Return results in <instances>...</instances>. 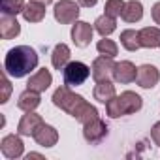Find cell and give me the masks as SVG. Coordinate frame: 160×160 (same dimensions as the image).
Here are the masks:
<instances>
[{"instance_id":"cell-1","label":"cell","mask_w":160,"mask_h":160,"mask_svg":"<svg viewBox=\"0 0 160 160\" xmlns=\"http://www.w3.org/2000/svg\"><path fill=\"white\" fill-rule=\"evenodd\" d=\"M38 60L40 58H38L36 49H32L30 45H17L8 51V55L4 58V70L12 77L19 79V77L28 75L32 70H36Z\"/></svg>"},{"instance_id":"cell-2","label":"cell","mask_w":160,"mask_h":160,"mask_svg":"<svg viewBox=\"0 0 160 160\" xmlns=\"http://www.w3.org/2000/svg\"><path fill=\"white\" fill-rule=\"evenodd\" d=\"M51 100H53V104H55L58 109L66 111V113L72 115V117H75V115L79 113V109H81V108L87 104V100H85L81 94L72 92L68 85L58 87V89L53 92V98H51Z\"/></svg>"},{"instance_id":"cell-3","label":"cell","mask_w":160,"mask_h":160,"mask_svg":"<svg viewBox=\"0 0 160 160\" xmlns=\"http://www.w3.org/2000/svg\"><path fill=\"white\" fill-rule=\"evenodd\" d=\"M89 75H91V68L85 62H79V60L68 62L62 68V79H64V85H68V87L83 85L89 79Z\"/></svg>"},{"instance_id":"cell-4","label":"cell","mask_w":160,"mask_h":160,"mask_svg":"<svg viewBox=\"0 0 160 160\" xmlns=\"http://www.w3.org/2000/svg\"><path fill=\"white\" fill-rule=\"evenodd\" d=\"M53 13H55V19L60 25L75 23L77 17H79V4H75L73 0H58L53 8Z\"/></svg>"},{"instance_id":"cell-5","label":"cell","mask_w":160,"mask_h":160,"mask_svg":"<svg viewBox=\"0 0 160 160\" xmlns=\"http://www.w3.org/2000/svg\"><path fill=\"white\" fill-rule=\"evenodd\" d=\"M113 70H115L113 58L100 55L98 58H94V62L91 66V75L94 77V81H106V79L113 77Z\"/></svg>"},{"instance_id":"cell-6","label":"cell","mask_w":160,"mask_h":160,"mask_svg":"<svg viewBox=\"0 0 160 160\" xmlns=\"http://www.w3.org/2000/svg\"><path fill=\"white\" fill-rule=\"evenodd\" d=\"M19 136L8 134V136L2 138V141H0V151H2V154L6 158H10V160H15V158L23 156V152H25V143H23V139Z\"/></svg>"},{"instance_id":"cell-7","label":"cell","mask_w":160,"mask_h":160,"mask_svg":"<svg viewBox=\"0 0 160 160\" xmlns=\"http://www.w3.org/2000/svg\"><path fill=\"white\" fill-rule=\"evenodd\" d=\"M160 81V72L156 66L152 64H143L138 68V75H136V83L141 89H154Z\"/></svg>"},{"instance_id":"cell-8","label":"cell","mask_w":160,"mask_h":160,"mask_svg":"<svg viewBox=\"0 0 160 160\" xmlns=\"http://www.w3.org/2000/svg\"><path fill=\"white\" fill-rule=\"evenodd\" d=\"M106 136H108V124L100 117H96L91 122L83 124V138L89 143H100Z\"/></svg>"},{"instance_id":"cell-9","label":"cell","mask_w":160,"mask_h":160,"mask_svg":"<svg viewBox=\"0 0 160 160\" xmlns=\"http://www.w3.org/2000/svg\"><path fill=\"white\" fill-rule=\"evenodd\" d=\"M92 34H94V27H91L85 21H75V25L72 27V40L75 47H87L92 40Z\"/></svg>"},{"instance_id":"cell-10","label":"cell","mask_w":160,"mask_h":160,"mask_svg":"<svg viewBox=\"0 0 160 160\" xmlns=\"http://www.w3.org/2000/svg\"><path fill=\"white\" fill-rule=\"evenodd\" d=\"M43 124V119H42V115H38V113H34V111H27V115H23L21 117V121H19V124H17V132L21 134V136H32L34 138V134L38 132V128Z\"/></svg>"},{"instance_id":"cell-11","label":"cell","mask_w":160,"mask_h":160,"mask_svg":"<svg viewBox=\"0 0 160 160\" xmlns=\"http://www.w3.org/2000/svg\"><path fill=\"white\" fill-rule=\"evenodd\" d=\"M136 75H138V68L130 62V60H121L115 64L113 70V79L121 85H128L132 81H136Z\"/></svg>"},{"instance_id":"cell-12","label":"cell","mask_w":160,"mask_h":160,"mask_svg":"<svg viewBox=\"0 0 160 160\" xmlns=\"http://www.w3.org/2000/svg\"><path fill=\"white\" fill-rule=\"evenodd\" d=\"M51 83H53V75H51V72H49L47 68H42V70H38L36 73L30 75L28 83H27V89L36 91V92H45V91L51 87Z\"/></svg>"},{"instance_id":"cell-13","label":"cell","mask_w":160,"mask_h":160,"mask_svg":"<svg viewBox=\"0 0 160 160\" xmlns=\"http://www.w3.org/2000/svg\"><path fill=\"white\" fill-rule=\"evenodd\" d=\"M19 32H21V25L15 19V15L2 13V17H0V36H2V40H13L15 36H19Z\"/></svg>"},{"instance_id":"cell-14","label":"cell","mask_w":160,"mask_h":160,"mask_svg":"<svg viewBox=\"0 0 160 160\" xmlns=\"http://www.w3.org/2000/svg\"><path fill=\"white\" fill-rule=\"evenodd\" d=\"M34 141H36L40 147H53V145H57V141H58V132H57L55 126L43 122V124L38 128V132L34 134Z\"/></svg>"},{"instance_id":"cell-15","label":"cell","mask_w":160,"mask_h":160,"mask_svg":"<svg viewBox=\"0 0 160 160\" xmlns=\"http://www.w3.org/2000/svg\"><path fill=\"white\" fill-rule=\"evenodd\" d=\"M119 100H121V108H122V113H124V115L138 113V111L141 109V106H143L141 96L136 94V92H132V91H124V92L119 96Z\"/></svg>"},{"instance_id":"cell-16","label":"cell","mask_w":160,"mask_h":160,"mask_svg":"<svg viewBox=\"0 0 160 160\" xmlns=\"http://www.w3.org/2000/svg\"><path fill=\"white\" fill-rule=\"evenodd\" d=\"M121 17H122L124 23H138V21H141V17H143V4L139 2V0H128V2H124Z\"/></svg>"},{"instance_id":"cell-17","label":"cell","mask_w":160,"mask_h":160,"mask_svg":"<svg viewBox=\"0 0 160 160\" xmlns=\"http://www.w3.org/2000/svg\"><path fill=\"white\" fill-rule=\"evenodd\" d=\"M92 96H94V100H98L102 104H108L111 98L117 96L115 85L109 81V79H106V81H96V87L92 91Z\"/></svg>"},{"instance_id":"cell-18","label":"cell","mask_w":160,"mask_h":160,"mask_svg":"<svg viewBox=\"0 0 160 160\" xmlns=\"http://www.w3.org/2000/svg\"><path fill=\"white\" fill-rule=\"evenodd\" d=\"M70 57H72L70 47L66 43H57L55 49H53V53H51V64H53V68L60 72L70 62Z\"/></svg>"},{"instance_id":"cell-19","label":"cell","mask_w":160,"mask_h":160,"mask_svg":"<svg viewBox=\"0 0 160 160\" xmlns=\"http://www.w3.org/2000/svg\"><path fill=\"white\" fill-rule=\"evenodd\" d=\"M40 102H42V98H40V92L27 89V91H23V92L19 94L17 108H19V109H23V111L27 113V111H34V109L40 106Z\"/></svg>"},{"instance_id":"cell-20","label":"cell","mask_w":160,"mask_h":160,"mask_svg":"<svg viewBox=\"0 0 160 160\" xmlns=\"http://www.w3.org/2000/svg\"><path fill=\"white\" fill-rule=\"evenodd\" d=\"M139 42H141V47H147V49L160 47V28L158 27L141 28L139 30Z\"/></svg>"},{"instance_id":"cell-21","label":"cell","mask_w":160,"mask_h":160,"mask_svg":"<svg viewBox=\"0 0 160 160\" xmlns=\"http://www.w3.org/2000/svg\"><path fill=\"white\" fill-rule=\"evenodd\" d=\"M23 17L28 23H42L43 17H45V6L30 0V2L25 6V10H23Z\"/></svg>"},{"instance_id":"cell-22","label":"cell","mask_w":160,"mask_h":160,"mask_svg":"<svg viewBox=\"0 0 160 160\" xmlns=\"http://www.w3.org/2000/svg\"><path fill=\"white\" fill-rule=\"evenodd\" d=\"M121 45L126 49V51H138L141 47V42H139V30H134V28H126L121 32Z\"/></svg>"},{"instance_id":"cell-23","label":"cell","mask_w":160,"mask_h":160,"mask_svg":"<svg viewBox=\"0 0 160 160\" xmlns=\"http://www.w3.org/2000/svg\"><path fill=\"white\" fill-rule=\"evenodd\" d=\"M115 28H117V21H115V17H109V15H106V13L100 15V17L94 21V30H96L102 38L113 34Z\"/></svg>"},{"instance_id":"cell-24","label":"cell","mask_w":160,"mask_h":160,"mask_svg":"<svg viewBox=\"0 0 160 160\" xmlns=\"http://www.w3.org/2000/svg\"><path fill=\"white\" fill-rule=\"evenodd\" d=\"M96 49H98L100 55H104V57H111V58H115L117 53H119V45H117L113 40H108V36L102 38V40L96 43Z\"/></svg>"},{"instance_id":"cell-25","label":"cell","mask_w":160,"mask_h":160,"mask_svg":"<svg viewBox=\"0 0 160 160\" xmlns=\"http://www.w3.org/2000/svg\"><path fill=\"white\" fill-rule=\"evenodd\" d=\"M25 0H2V13H10V15H17V13H23L25 10Z\"/></svg>"},{"instance_id":"cell-26","label":"cell","mask_w":160,"mask_h":160,"mask_svg":"<svg viewBox=\"0 0 160 160\" xmlns=\"http://www.w3.org/2000/svg\"><path fill=\"white\" fill-rule=\"evenodd\" d=\"M122 8H124V2H122V0H108L106 6H104V10H106L104 13L117 19V17L122 13Z\"/></svg>"},{"instance_id":"cell-27","label":"cell","mask_w":160,"mask_h":160,"mask_svg":"<svg viewBox=\"0 0 160 160\" xmlns=\"http://www.w3.org/2000/svg\"><path fill=\"white\" fill-rule=\"evenodd\" d=\"M106 111H108V115H109L111 119H119V117L124 115V113H122V108H121V100H119V96L111 98V100L106 104Z\"/></svg>"},{"instance_id":"cell-28","label":"cell","mask_w":160,"mask_h":160,"mask_svg":"<svg viewBox=\"0 0 160 160\" xmlns=\"http://www.w3.org/2000/svg\"><path fill=\"white\" fill-rule=\"evenodd\" d=\"M2 96H0V102L2 104H6L8 102V98H10V92H12V83L8 81V77L6 75H2Z\"/></svg>"},{"instance_id":"cell-29","label":"cell","mask_w":160,"mask_h":160,"mask_svg":"<svg viewBox=\"0 0 160 160\" xmlns=\"http://www.w3.org/2000/svg\"><path fill=\"white\" fill-rule=\"evenodd\" d=\"M151 139L154 141V145L160 147V121L152 124V128H151Z\"/></svg>"},{"instance_id":"cell-30","label":"cell","mask_w":160,"mask_h":160,"mask_svg":"<svg viewBox=\"0 0 160 160\" xmlns=\"http://www.w3.org/2000/svg\"><path fill=\"white\" fill-rule=\"evenodd\" d=\"M151 15H152V21H154L156 25H160V2H156V4L152 6Z\"/></svg>"},{"instance_id":"cell-31","label":"cell","mask_w":160,"mask_h":160,"mask_svg":"<svg viewBox=\"0 0 160 160\" xmlns=\"http://www.w3.org/2000/svg\"><path fill=\"white\" fill-rule=\"evenodd\" d=\"M96 2L98 0H77V4L83 8H92V6H96Z\"/></svg>"},{"instance_id":"cell-32","label":"cell","mask_w":160,"mask_h":160,"mask_svg":"<svg viewBox=\"0 0 160 160\" xmlns=\"http://www.w3.org/2000/svg\"><path fill=\"white\" fill-rule=\"evenodd\" d=\"M30 158H43V156L38 154V152H28V154H27V160H30Z\"/></svg>"},{"instance_id":"cell-33","label":"cell","mask_w":160,"mask_h":160,"mask_svg":"<svg viewBox=\"0 0 160 160\" xmlns=\"http://www.w3.org/2000/svg\"><path fill=\"white\" fill-rule=\"evenodd\" d=\"M32 2H38V4H43V6H47V4H51L53 0H32Z\"/></svg>"}]
</instances>
